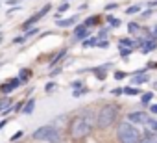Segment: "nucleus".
I'll return each instance as SVG.
<instances>
[{"label":"nucleus","mask_w":157,"mask_h":143,"mask_svg":"<svg viewBox=\"0 0 157 143\" xmlns=\"http://www.w3.org/2000/svg\"><path fill=\"white\" fill-rule=\"evenodd\" d=\"M118 110H120V108H118L117 104H105V106H102L100 112H98V115H96V126L102 128V130L109 128V126L117 121Z\"/></svg>","instance_id":"2"},{"label":"nucleus","mask_w":157,"mask_h":143,"mask_svg":"<svg viewBox=\"0 0 157 143\" xmlns=\"http://www.w3.org/2000/svg\"><path fill=\"white\" fill-rule=\"evenodd\" d=\"M128 121L137 126V125H148L150 117L146 112H131V113H128Z\"/></svg>","instance_id":"5"},{"label":"nucleus","mask_w":157,"mask_h":143,"mask_svg":"<svg viewBox=\"0 0 157 143\" xmlns=\"http://www.w3.org/2000/svg\"><path fill=\"white\" fill-rule=\"evenodd\" d=\"M117 137L120 143H139L140 141V132L135 125L129 121H124L117 126Z\"/></svg>","instance_id":"3"},{"label":"nucleus","mask_w":157,"mask_h":143,"mask_svg":"<svg viewBox=\"0 0 157 143\" xmlns=\"http://www.w3.org/2000/svg\"><path fill=\"white\" fill-rule=\"evenodd\" d=\"M11 104H13V99H11V97H4V99H0V113L6 115L10 110H13V108H11Z\"/></svg>","instance_id":"8"},{"label":"nucleus","mask_w":157,"mask_h":143,"mask_svg":"<svg viewBox=\"0 0 157 143\" xmlns=\"http://www.w3.org/2000/svg\"><path fill=\"white\" fill-rule=\"evenodd\" d=\"M65 54H67V50L63 48V50H61V52H59V54H57V56H56V58L52 59V67H54V65H56V63H57V61H59V59H61V58H63Z\"/></svg>","instance_id":"23"},{"label":"nucleus","mask_w":157,"mask_h":143,"mask_svg":"<svg viewBox=\"0 0 157 143\" xmlns=\"http://www.w3.org/2000/svg\"><path fill=\"white\" fill-rule=\"evenodd\" d=\"M85 37H89V28L85 24H80V26H76L74 30V41H85Z\"/></svg>","instance_id":"6"},{"label":"nucleus","mask_w":157,"mask_h":143,"mask_svg":"<svg viewBox=\"0 0 157 143\" xmlns=\"http://www.w3.org/2000/svg\"><path fill=\"white\" fill-rule=\"evenodd\" d=\"M19 78H21V82L24 84V82L30 78V71H24V69H22V71H21V75H19Z\"/></svg>","instance_id":"21"},{"label":"nucleus","mask_w":157,"mask_h":143,"mask_svg":"<svg viewBox=\"0 0 157 143\" xmlns=\"http://www.w3.org/2000/svg\"><path fill=\"white\" fill-rule=\"evenodd\" d=\"M54 88H56V84H54V82H50V84H46V88H44V89H46V91H52Z\"/></svg>","instance_id":"35"},{"label":"nucleus","mask_w":157,"mask_h":143,"mask_svg":"<svg viewBox=\"0 0 157 143\" xmlns=\"http://www.w3.org/2000/svg\"><path fill=\"white\" fill-rule=\"evenodd\" d=\"M115 78H117V80H122V78H126V73H122V71H117V73H115Z\"/></svg>","instance_id":"27"},{"label":"nucleus","mask_w":157,"mask_h":143,"mask_svg":"<svg viewBox=\"0 0 157 143\" xmlns=\"http://www.w3.org/2000/svg\"><path fill=\"white\" fill-rule=\"evenodd\" d=\"M2 37H4V35H2V34H0V43H2Z\"/></svg>","instance_id":"37"},{"label":"nucleus","mask_w":157,"mask_h":143,"mask_svg":"<svg viewBox=\"0 0 157 143\" xmlns=\"http://www.w3.org/2000/svg\"><path fill=\"white\" fill-rule=\"evenodd\" d=\"M124 93V89L122 88H117V89H113V95H122Z\"/></svg>","instance_id":"36"},{"label":"nucleus","mask_w":157,"mask_h":143,"mask_svg":"<svg viewBox=\"0 0 157 143\" xmlns=\"http://www.w3.org/2000/svg\"><path fill=\"white\" fill-rule=\"evenodd\" d=\"M118 50H120V56L122 58H128L133 52V48H129V47H118Z\"/></svg>","instance_id":"15"},{"label":"nucleus","mask_w":157,"mask_h":143,"mask_svg":"<svg viewBox=\"0 0 157 143\" xmlns=\"http://www.w3.org/2000/svg\"><path fill=\"white\" fill-rule=\"evenodd\" d=\"M68 8H70V6H68V2H65V4H61V6H59V13H63V11H67Z\"/></svg>","instance_id":"29"},{"label":"nucleus","mask_w":157,"mask_h":143,"mask_svg":"<svg viewBox=\"0 0 157 143\" xmlns=\"http://www.w3.org/2000/svg\"><path fill=\"white\" fill-rule=\"evenodd\" d=\"M146 82H150L148 75H133V80H131L133 86H140V84H146Z\"/></svg>","instance_id":"10"},{"label":"nucleus","mask_w":157,"mask_h":143,"mask_svg":"<svg viewBox=\"0 0 157 143\" xmlns=\"http://www.w3.org/2000/svg\"><path fill=\"white\" fill-rule=\"evenodd\" d=\"M78 21V17L76 15H72V17H68V19H63V21H57L56 24L59 26V28H68V26H72L74 22Z\"/></svg>","instance_id":"9"},{"label":"nucleus","mask_w":157,"mask_h":143,"mask_svg":"<svg viewBox=\"0 0 157 143\" xmlns=\"http://www.w3.org/2000/svg\"><path fill=\"white\" fill-rule=\"evenodd\" d=\"M107 22H109V26H113V28H118V26L122 24V21H120V19H115V17H107Z\"/></svg>","instance_id":"14"},{"label":"nucleus","mask_w":157,"mask_h":143,"mask_svg":"<svg viewBox=\"0 0 157 143\" xmlns=\"http://www.w3.org/2000/svg\"><path fill=\"white\" fill-rule=\"evenodd\" d=\"M128 30L133 34V32H137L139 30V24H135V22H129V26H128Z\"/></svg>","instance_id":"26"},{"label":"nucleus","mask_w":157,"mask_h":143,"mask_svg":"<svg viewBox=\"0 0 157 143\" xmlns=\"http://www.w3.org/2000/svg\"><path fill=\"white\" fill-rule=\"evenodd\" d=\"M21 84H22L21 78H13V80H8V84H2V86H0V89H2L4 93H11V91L17 89Z\"/></svg>","instance_id":"7"},{"label":"nucleus","mask_w":157,"mask_h":143,"mask_svg":"<svg viewBox=\"0 0 157 143\" xmlns=\"http://www.w3.org/2000/svg\"><path fill=\"white\" fill-rule=\"evenodd\" d=\"M139 143H157V134H151V132H150V134H148L146 137H142Z\"/></svg>","instance_id":"12"},{"label":"nucleus","mask_w":157,"mask_h":143,"mask_svg":"<svg viewBox=\"0 0 157 143\" xmlns=\"http://www.w3.org/2000/svg\"><path fill=\"white\" fill-rule=\"evenodd\" d=\"M118 47H129V48H133L135 43H133L131 39H120V41H118Z\"/></svg>","instance_id":"17"},{"label":"nucleus","mask_w":157,"mask_h":143,"mask_svg":"<svg viewBox=\"0 0 157 143\" xmlns=\"http://www.w3.org/2000/svg\"><path fill=\"white\" fill-rule=\"evenodd\" d=\"M155 32H157V28H155Z\"/></svg>","instance_id":"40"},{"label":"nucleus","mask_w":157,"mask_h":143,"mask_svg":"<svg viewBox=\"0 0 157 143\" xmlns=\"http://www.w3.org/2000/svg\"><path fill=\"white\" fill-rule=\"evenodd\" d=\"M98 47H102V48H107V47H109V43L102 39V41H98Z\"/></svg>","instance_id":"33"},{"label":"nucleus","mask_w":157,"mask_h":143,"mask_svg":"<svg viewBox=\"0 0 157 143\" xmlns=\"http://www.w3.org/2000/svg\"><path fill=\"white\" fill-rule=\"evenodd\" d=\"M67 2H70V0H67Z\"/></svg>","instance_id":"39"},{"label":"nucleus","mask_w":157,"mask_h":143,"mask_svg":"<svg viewBox=\"0 0 157 143\" xmlns=\"http://www.w3.org/2000/svg\"><path fill=\"white\" fill-rule=\"evenodd\" d=\"M83 84H82V80H76V82H72V88L74 89H78V88H82Z\"/></svg>","instance_id":"31"},{"label":"nucleus","mask_w":157,"mask_h":143,"mask_svg":"<svg viewBox=\"0 0 157 143\" xmlns=\"http://www.w3.org/2000/svg\"><path fill=\"white\" fill-rule=\"evenodd\" d=\"M139 11H140V6H139V4H135V6H129V8L126 10V13H128V15H133V13H139Z\"/></svg>","instance_id":"18"},{"label":"nucleus","mask_w":157,"mask_h":143,"mask_svg":"<svg viewBox=\"0 0 157 143\" xmlns=\"http://www.w3.org/2000/svg\"><path fill=\"white\" fill-rule=\"evenodd\" d=\"M82 45H83V47H94V45H98V37H91V39H85Z\"/></svg>","instance_id":"16"},{"label":"nucleus","mask_w":157,"mask_h":143,"mask_svg":"<svg viewBox=\"0 0 157 143\" xmlns=\"http://www.w3.org/2000/svg\"><path fill=\"white\" fill-rule=\"evenodd\" d=\"M37 32H39V30H37V28H32V30H28V32H26V34H24V37H26V39H30V37H32V35H35V34H37Z\"/></svg>","instance_id":"24"},{"label":"nucleus","mask_w":157,"mask_h":143,"mask_svg":"<svg viewBox=\"0 0 157 143\" xmlns=\"http://www.w3.org/2000/svg\"><path fill=\"white\" fill-rule=\"evenodd\" d=\"M153 89H157V82H155V86H153Z\"/></svg>","instance_id":"38"},{"label":"nucleus","mask_w":157,"mask_h":143,"mask_svg":"<svg viewBox=\"0 0 157 143\" xmlns=\"http://www.w3.org/2000/svg\"><path fill=\"white\" fill-rule=\"evenodd\" d=\"M83 24H85L87 28H89V26H96V24H100V17H96V15H94V17H89Z\"/></svg>","instance_id":"13"},{"label":"nucleus","mask_w":157,"mask_h":143,"mask_svg":"<svg viewBox=\"0 0 157 143\" xmlns=\"http://www.w3.org/2000/svg\"><path fill=\"white\" fill-rule=\"evenodd\" d=\"M33 108H35V99L32 97L28 102H24V106H22V112H24L26 115H30V113H33Z\"/></svg>","instance_id":"11"},{"label":"nucleus","mask_w":157,"mask_h":143,"mask_svg":"<svg viewBox=\"0 0 157 143\" xmlns=\"http://www.w3.org/2000/svg\"><path fill=\"white\" fill-rule=\"evenodd\" d=\"M24 41H28V39H26L24 35H19L17 39H13V43H15V45H19V43H24Z\"/></svg>","instance_id":"28"},{"label":"nucleus","mask_w":157,"mask_h":143,"mask_svg":"<svg viewBox=\"0 0 157 143\" xmlns=\"http://www.w3.org/2000/svg\"><path fill=\"white\" fill-rule=\"evenodd\" d=\"M150 113L157 115V104H151V106H150Z\"/></svg>","instance_id":"34"},{"label":"nucleus","mask_w":157,"mask_h":143,"mask_svg":"<svg viewBox=\"0 0 157 143\" xmlns=\"http://www.w3.org/2000/svg\"><path fill=\"white\" fill-rule=\"evenodd\" d=\"M148 128L157 134V121H155V119H150V121H148Z\"/></svg>","instance_id":"22"},{"label":"nucleus","mask_w":157,"mask_h":143,"mask_svg":"<svg viewBox=\"0 0 157 143\" xmlns=\"http://www.w3.org/2000/svg\"><path fill=\"white\" fill-rule=\"evenodd\" d=\"M32 137L35 141H48V143H63V136L59 132L57 126H52V125H44L41 128H37Z\"/></svg>","instance_id":"4"},{"label":"nucleus","mask_w":157,"mask_h":143,"mask_svg":"<svg viewBox=\"0 0 157 143\" xmlns=\"http://www.w3.org/2000/svg\"><path fill=\"white\" fill-rule=\"evenodd\" d=\"M83 93H87V88H82V89H74V97H80V95H83Z\"/></svg>","instance_id":"25"},{"label":"nucleus","mask_w":157,"mask_h":143,"mask_svg":"<svg viewBox=\"0 0 157 143\" xmlns=\"http://www.w3.org/2000/svg\"><path fill=\"white\" fill-rule=\"evenodd\" d=\"M151 99H153V93L150 91V93H144V95H142V99H140V102H142V104H148V102H150Z\"/></svg>","instance_id":"20"},{"label":"nucleus","mask_w":157,"mask_h":143,"mask_svg":"<svg viewBox=\"0 0 157 143\" xmlns=\"http://www.w3.org/2000/svg\"><path fill=\"white\" fill-rule=\"evenodd\" d=\"M124 93H126V95H139L140 89H139V88H124Z\"/></svg>","instance_id":"19"},{"label":"nucleus","mask_w":157,"mask_h":143,"mask_svg":"<svg viewBox=\"0 0 157 143\" xmlns=\"http://www.w3.org/2000/svg\"><path fill=\"white\" fill-rule=\"evenodd\" d=\"M117 8H118V4H107V6H105V10H107V11H111V10H117Z\"/></svg>","instance_id":"32"},{"label":"nucleus","mask_w":157,"mask_h":143,"mask_svg":"<svg viewBox=\"0 0 157 143\" xmlns=\"http://www.w3.org/2000/svg\"><path fill=\"white\" fill-rule=\"evenodd\" d=\"M94 128V119H93V113L85 112V113H78L72 121H70V137L72 139H83L87 137Z\"/></svg>","instance_id":"1"},{"label":"nucleus","mask_w":157,"mask_h":143,"mask_svg":"<svg viewBox=\"0 0 157 143\" xmlns=\"http://www.w3.org/2000/svg\"><path fill=\"white\" fill-rule=\"evenodd\" d=\"M22 136H24V132L21 130V132H17V134H15V136L11 137V141H17V139H19V137H22Z\"/></svg>","instance_id":"30"}]
</instances>
